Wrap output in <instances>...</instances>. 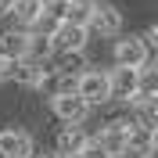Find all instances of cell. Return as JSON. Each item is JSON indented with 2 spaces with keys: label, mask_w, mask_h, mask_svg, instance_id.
Masks as SVG:
<instances>
[{
  "label": "cell",
  "mask_w": 158,
  "mask_h": 158,
  "mask_svg": "<svg viewBox=\"0 0 158 158\" xmlns=\"http://www.w3.org/2000/svg\"><path fill=\"white\" fill-rule=\"evenodd\" d=\"M76 94L86 101L90 108H97V104H108L111 101V90H108V72L101 69H86L76 76Z\"/></svg>",
  "instance_id": "1"
},
{
  "label": "cell",
  "mask_w": 158,
  "mask_h": 158,
  "mask_svg": "<svg viewBox=\"0 0 158 158\" xmlns=\"http://www.w3.org/2000/svg\"><path fill=\"white\" fill-rule=\"evenodd\" d=\"M50 111H54L65 126H83L90 118V104L79 97L76 90H69V94H50Z\"/></svg>",
  "instance_id": "2"
},
{
  "label": "cell",
  "mask_w": 158,
  "mask_h": 158,
  "mask_svg": "<svg viewBox=\"0 0 158 158\" xmlns=\"http://www.w3.org/2000/svg\"><path fill=\"white\" fill-rule=\"evenodd\" d=\"M47 40H50V50H54V54H79V50L86 47L90 32H86V25L58 22V25H54V32H50Z\"/></svg>",
  "instance_id": "3"
},
{
  "label": "cell",
  "mask_w": 158,
  "mask_h": 158,
  "mask_svg": "<svg viewBox=\"0 0 158 158\" xmlns=\"http://www.w3.org/2000/svg\"><path fill=\"white\" fill-rule=\"evenodd\" d=\"M86 32H97V36H118V32H122V15L111 7V4H97V0H94Z\"/></svg>",
  "instance_id": "4"
},
{
  "label": "cell",
  "mask_w": 158,
  "mask_h": 158,
  "mask_svg": "<svg viewBox=\"0 0 158 158\" xmlns=\"http://www.w3.org/2000/svg\"><path fill=\"white\" fill-rule=\"evenodd\" d=\"M115 65H126V69H140L144 61H151V50L144 47L140 36H126V40H115Z\"/></svg>",
  "instance_id": "5"
},
{
  "label": "cell",
  "mask_w": 158,
  "mask_h": 158,
  "mask_svg": "<svg viewBox=\"0 0 158 158\" xmlns=\"http://www.w3.org/2000/svg\"><path fill=\"white\" fill-rule=\"evenodd\" d=\"M0 155L4 158H32L36 144L25 129H0Z\"/></svg>",
  "instance_id": "6"
},
{
  "label": "cell",
  "mask_w": 158,
  "mask_h": 158,
  "mask_svg": "<svg viewBox=\"0 0 158 158\" xmlns=\"http://www.w3.org/2000/svg\"><path fill=\"white\" fill-rule=\"evenodd\" d=\"M126 155H133V158L155 155V129L129 122V126H126Z\"/></svg>",
  "instance_id": "7"
},
{
  "label": "cell",
  "mask_w": 158,
  "mask_h": 158,
  "mask_svg": "<svg viewBox=\"0 0 158 158\" xmlns=\"http://www.w3.org/2000/svg\"><path fill=\"white\" fill-rule=\"evenodd\" d=\"M108 90H111V97H118V101H129L133 94H137V69L115 65V69L108 72Z\"/></svg>",
  "instance_id": "8"
},
{
  "label": "cell",
  "mask_w": 158,
  "mask_h": 158,
  "mask_svg": "<svg viewBox=\"0 0 158 158\" xmlns=\"http://www.w3.org/2000/svg\"><path fill=\"white\" fill-rule=\"evenodd\" d=\"M126 126H129V122H108V126L97 133L101 148L108 151L111 158H122V155H126Z\"/></svg>",
  "instance_id": "9"
},
{
  "label": "cell",
  "mask_w": 158,
  "mask_h": 158,
  "mask_svg": "<svg viewBox=\"0 0 158 158\" xmlns=\"http://www.w3.org/2000/svg\"><path fill=\"white\" fill-rule=\"evenodd\" d=\"M15 83H22V86H40V79H43V65L32 58H18V61H11V76Z\"/></svg>",
  "instance_id": "10"
},
{
  "label": "cell",
  "mask_w": 158,
  "mask_h": 158,
  "mask_svg": "<svg viewBox=\"0 0 158 158\" xmlns=\"http://www.w3.org/2000/svg\"><path fill=\"white\" fill-rule=\"evenodd\" d=\"M47 7V0H11L7 15L15 18V25H22V29H29L32 22L40 18V11Z\"/></svg>",
  "instance_id": "11"
},
{
  "label": "cell",
  "mask_w": 158,
  "mask_h": 158,
  "mask_svg": "<svg viewBox=\"0 0 158 158\" xmlns=\"http://www.w3.org/2000/svg\"><path fill=\"white\" fill-rule=\"evenodd\" d=\"M0 54L11 58V61L29 58V29H11V32H4V40H0Z\"/></svg>",
  "instance_id": "12"
},
{
  "label": "cell",
  "mask_w": 158,
  "mask_h": 158,
  "mask_svg": "<svg viewBox=\"0 0 158 158\" xmlns=\"http://www.w3.org/2000/svg\"><path fill=\"white\" fill-rule=\"evenodd\" d=\"M83 144H86V133H83V126H65V129L58 133V151H61V155H69V158L76 155Z\"/></svg>",
  "instance_id": "13"
},
{
  "label": "cell",
  "mask_w": 158,
  "mask_h": 158,
  "mask_svg": "<svg viewBox=\"0 0 158 158\" xmlns=\"http://www.w3.org/2000/svg\"><path fill=\"white\" fill-rule=\"evenodd\" d=\"M137 94H148V97L158 94V72H155L151 61H144V65L137 69Z\"/></svg>",
  "instance_id": "14"
},
{
  "label": "cell",
  "mask_w": 158,
  "mask_h": 158,
  "mask_svg": "<svg viewBox=\"0 0 158 158\" xmlns=\"http://www.w3.org/2000/svg\"><path fill=\"white\" fill-rule=\"evenodd\" d=\"M72 158H111V155L101 148V140H97V137H86V144H83V148H79Z\"/></svg>",
  "instance_id": "15"
},
{
  "label": "cell",
  "mask_w": 158,
  "mask_h": 158,
  "mask_svg": "<svg viewBox=\"0 0 158 158\" xmlns=\"http://www.w3.org/2000/svg\"><path fill=\"white\" fill-rule=\"evenodd\" d=\"M7 76H11V58H4V54H0V83H4Z\"/></svg>",
  "instance_id": "16"
},
{
  "label": "cell",
  "mask_w": 158,
  "mask_h": 158,
  "mask_svg": "<svg viewBox=\"0 0 158 158\" xmlns=\"http://www.w3.org/2000/svg\"><path fill=\"white\" fill-rule=\"evenodd\" d=\"M32 158H69V155H61V151L54 148V151H43V155H32Z\"/></svg>",
  "instance_id": "17"
},
{
  "label": "cell",
  "mask_w": 158,
  "mask_h": 158,
  "mask_svg": "<svg viewBox=\"0 0 158 158\" xmlns=\"http://www.w3.org/2000/svg\"><path fill=\"white\" fill-rule=\"evenodd\" d=\"M11 7V0H0V11H7Z\"/></svg>",
  "instance_id": "18"
},
{
  "label": "cell",
  "mask_w": 158,
  "mask_h": 158,
  "mask_svg": "<svg viewBox=\"0 0 158 158\" xmlns=\"http://www.w3.org/2000/svg\"><path fill=\"white\" fill-rule=\"evenodd\" d=\"M58 4H61V0H58Z\"/></svg>",
  "instance_id": "19"
}]
</instances>
